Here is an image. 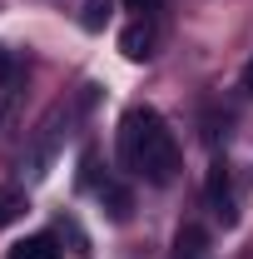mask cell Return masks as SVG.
I'll list each match as a JSON object with an SVG mask.
<instances>
[{
  "label": "cell",
  "instance_id": "6da1fadb",
  "mask_svg": "<svg viewBox=\"0 0 253 259\" xmlns=\"http://www.w3.org/2000/svg\"><path fill=\"white\" fill-rule=\"evenodd\" d=\"M119 164L129 175H139L144 185H169L179 175V145L159 110L139 105L119 120Z\"/></svg>",
  "mask_w": 253,
  "mask_h": 259
},
{
  "label": "cell",
  "instance_id": "7a4b0ae2",
  "mask_svg": "<svg viewBox=\"0 0 253 259\" xmlns=\"http://www.w3.org/2000/svg\"><path fill=\"white\" fill-rule=\"evenodd\" d=\"M119 50L129 60H149L154 55V25H149V15H134V25L119 35Z\"/></svg>",
  "mask_w": 253,
  "mask_h": 259
},
{
  "label": "cell",
  "instance_id": "3957f363",
  "mask_svg": "<svg viewBox=\"0 0 253 259\" xmlns=\"http://www.w3.org/2000/svg\"><path fill=\"white\" fill-rule=\"evenodd\" d=\"M10 259H60V239L55 234H30L10 249Z\"/></svg>",
  "mask_w": 253,
  "mask_h": 259
},
{
  "label": "cell",
  "instance_id": "277c9868",
  "mask_svg": "<svg viewBox=\"0 0 253 259\" xmlns=\"http://www.w3.org/2000/svg\"><path fill=\"white\" fill-rule=\"evenodd\" d=\"M209 204H214V214L233 220V199H228V164H214V175H209Z\"/></svg>",
  "mask_w": 253,
  "mask_h": 259
},
{
  "label": "cell",
  "instance_id": "5b68a950",
  "mask_svg": "<svg viewBox=\"0 0 253 259\" xmlns=\"http://www.w3.org/2000/svg\"><path fill=\"white\" fill-rule=\"evenodd\" d=\"M109 15H114V0H85L80 25H85V30H104V25H109Z\"/></svg>",
  "mask_w": 253,
  "mask_h": 259
},
{
  "label": "cell",
  "instance_id": "8992f818",
  "mask_svg": "<svg viewBox=\"0 0 253 259\" xmlns=\"http://www.w3.org/2000/svg\"><path fill=\"white\" fill-rule=\"evenodd\" d=\"M20 214H25V194H20V190H0V229L15 225Z\"/></svg>",
  "mask_w": 253,
  "mask_h": 259
},
{
  "label": "cell",
  "instance_id": "52a82bcc",
  "mask_svg": "<svg viewBox=\"0 0 253 259\" xmlns=\"http://www.w3.org/2000/svg\"><path fill=\"white\" fill-rule=\"evenodd\" d=\"M10 75H15V55H10V50H5V45H0V85H5V80H10Z\"/></svg>",
  "mask_w": 253,
  "mask_h": 259
},
{
  "label": "cell",
  "instance_id": "ba28073f",
  "mask_svg": "<svg viewBox=\"0 0 253 259\" xmlns=\"http://www.w3.org/2000/svg\"><path fill=\"white\" fill-rule=\"evenodd\" d=\"M129 10H134V15H154L159 5H164V0H124Z\"/></svg>",
  "mask_w": 253,
  "mask_h": 259
},
{
  "label": "cell",
  "instance_id": "9c48e42d",
  "mask_svg": "<svg viewBox=\"0 0 253 259\" xmlns=\"http://www.w3.org/2000/svg\"><path fill=\"white\" fill-rule=\"evenodd\" d=\"M243 95H253V60L243 65Z\"/></svg>",
  "mask_w": 253,
  "mask_h": 259
}]
</instances>
